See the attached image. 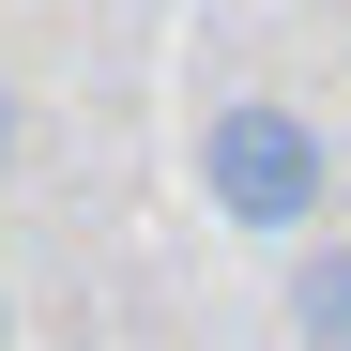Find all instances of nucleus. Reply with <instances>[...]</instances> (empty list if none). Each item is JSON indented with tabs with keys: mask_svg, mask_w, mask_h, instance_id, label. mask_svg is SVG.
Masks as SVG:
<instances>
[{
	"mask_svg": "<svg viewBox=\"0 0 351 351\" xmlns=\"http://www.w3.org/2000/svg\"><path fill=\"white\" fill-rule=\"evenodd\" d=\"M290 336H306V351H351V245H306V260H290Z\"/></svg>",
	"mask_w": 351,
	"mask_h": 351,
	"instance_id": "f03ea898",
	"label": "nucleus"
},
{
	"mask_svg": "<svg viewBox=\"0 0 351 351\" xmlns=\"http://www.w3.org/2000/svg\"><path fill=\"white\" fill-rule=\"evenodd\" d=\"M0 336H16V306H0Z\"/></svg>",
	"mask_w": 351,
	"mask_h": 351,
	"instance_id": "20e7f679",
	"label": "nucleus"
},
{
	"mask_svg": "<svg viewBox=\"0 0 351 351\" xmlns=\"http://www.w3.org/2000/svg\"><path fill=\"white\" fill-rule=\"evenodd\" d=\"M199 184H214V214H229V229L306 245L321 199H336V138H321L290 92H214V107H199Z\"/></svg>",
	"mask_w": 351,
	"mask_h": 351,
	"instance_id": "f257e3e1",
	"label": "nucleus"
},
{
	"mask_svg": "<svg viewBox=\"0 0 351 351\" xmlns=\"http://www.w3.org/2000/svg\"><path fill=\"white\" fill-rule=\"evenodd\" d=\"M0 168H16V92H0Z\"/></svg>",
	"mask_w": 351,
	"mask_h": 351,
	"instance_id": "7ed1b4c3",
	"label": "nucleus"
}]
</instances>
